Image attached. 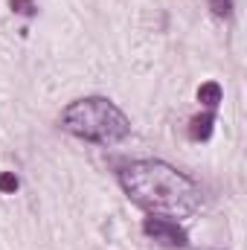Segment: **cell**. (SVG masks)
I'll return each instance as SVG.
<instances>
[{
  "label": "cell",
  "instance_id": "cell-1",
  "mask_svg": "<svg viewBox=\"0 0 247 250\" xmlns=\"http://www.w3.org/2000/svg\"><path fill=\"white\" fill-rule=\"evenodd\" d=\"M120 184L131 201L151 215L181 218L192 215L201 204V189L192 178L163 160H137L120 172Z\"/></svg>",
  "mask_w": 247,
  "mask_h": 250
},
{
  "label": "cell",
  "instance_id": "cell-2",
  "mask_svg": "<svg viewBox=\"0 0 247 250\" xmlns=\"http://www.w3.org/2000/svg\"><path fill=\"white\" fill-rule=\"evenodd\" d=\"M62 128L70 131L73 137L114 146L128 137L131 123L111 99L87 96V99H76L73 105H67L62 111Z\"/></svg>",
  "mask_w": 247,
  "mask_h": 250
},
{
  "label": "cell",
  "instance_id": "cell-3",
  "mask_svg": "<svg viewBox=\"0 0 247 250\" xmlns=\"http://www.w3.org/2000/svg\"><path fill=\"white\" fill-rule=\"evenodd\" d=\"M143 233H145L148 239L160 242L163 248H184L186 242H189V236H186L184 227H181L178 221L166 218V215H148V218L143 221Z\"/></svg>",
  "mask_w": 247,
  "mask_h": 250
},
{
  "label": "cell",
  "instance_id": "cell-4",
  "mask_svg": "<svg viewBox=\"0 0 247 250\" xmlns=\"http://www.w3.org/2000/svg\"><path fill=\"white\" fill-rule=\"evenodd\" d=\"M212 125H215V117L212 114H201V117H192L189 123V137L192 140H209L212 137Z\"/></svg>",
  "mask_w": 247,
  "mask_h": 250
},
{
  "label": "cell",
  "instance_id": "cell-5",
  "mask_svg": "<svg viewBox=\"0 0 247 250\" xmlns=\"http://www.w3.org/2000/svg\"><path fill=\"white\" fill-rule=\"evenodd\" d=\"M198 102L206 105L209 111L218 108V102H221V84H218V82H204V84L198 87Z\"/></svg>",
  "mask_w": 247,
  "mask_h": 250
},
{
  "label": "cell",
  "instance_id": "cell-6",
  "mask_svg": "<svg viewBox=\"0 0 247 250\" xmlns=\"http://www.w3.org/2000/svg\"><path fill=\"white\" fill-rule=\"evenodd\" d=\"M209 9H212L218 18H230V15H233V0H209Z\"/></svg>",
  "mask_w": 247,
  "mask_h": 250
},
{
  "label": "cell",
  "instance_id": "cell-7",
  "mask_svg": "<svg viewBox=\"0 0 247 250\" xmlns=\"http://www.w3.org/2000/svg\"><path fill=\"white\" fill-rule=\"evenodd\" d=\"M9 6H12L18 15H26V18L35 15V3H32V0H9Z\"/></svg>",
  "mask_w": 247,
  "mask_h": 250
},
{
  "label": "cell",
  "instance_id": "cell-8",
  "mask_svg": "<svg viewBox=\"0 0 247 250\" xmlns=\"http://www.w3.org/2000/svg\"><path fill=\"white\" fill-rule=\"evenodd\" d=\"M18 187L21 184H18V178L12 172H0V192H15Z\"/></svg>",
  "mask_w": 247,
  "mask_h": 250
}]
</instances>
